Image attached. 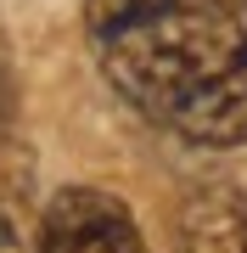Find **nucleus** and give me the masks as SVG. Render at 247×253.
Wrapping results in <instances>:
<instances>
[{"label":"nucleus","mask_w":247,"mask_h":253,"mask_svg":"<svg viewBox=\"0 0 247 253\" xmlns=\"http://www.w3.org/2000/svg\"><path fill=\"white\" fill-rule=\"evenodd\" d=\"M34 253H146V236L124 197L101 186H62L39 208Z\"/></svg>","instance_id":"f03ea898"},{"label":"nucleus","mask_w":247,"mask_h":253,"mask_svg":"<svg viewBox=\"0 0 247 253\" xmlns=\"http://www.w3.org/2000/svg\"><path fill=\"white\" fill-rule=\"evenodd\" d=\"M11 96H17L11 90V51H6V34H0V124L11 118Z\"/></svg>","instance_id":"39448f33"},{"label":"nucleus","mask_w":247,"mask_h":253,"mask_svg":"<svg viewBox=\"0 0 247 253\" xmlns=\"http://www.w3.org/2000/svg\"><path fill=\"white\" fill-rule=\"evenodd\" d=\"M242 6H247V0H242Z\"/></svg>","instance_id":"423d86ee"},{"label":"nucleus","mask_w":247,"mask_h":253,"mask_svg":"<svg viewBox=\"0 0 247 253\" xmlns=\"http://www.w3.org/2000/svg\"><path fill=\"white\" fill-rule=\"evenodd\" d=\"M28 158H0V248H17L23 231H28Z\"/></svg>","instance_id":"20e7f679"},{"label":"nucleus","mask_w":247,"mask_h":253,"mask_svg":"<svg viewBox=\"0 0 247 253\" xmlns=\"http://www.w3.org/2000/svg\"><path fill=\"white\" fill-rule=\"evenodd\" d=\"M174 253H247V197L236 186H197L174 214Z\"/></svg>","instance_id":"7ed1b4c3"},{"label":"nucleus","mask_w":247,"mask_h":253,"mask_svg":"<svg viewBox=\"0 0 247 253\" xmlns=\"http://www.w3.org/2000/svg\"><path fill=\"white\" fill-rule=\"evenodd\" d=\"M107 84L191 146L247 141V28L225 0H84Z\"/></svg>","instance_id":"f257e3e1"}]
</instances>
